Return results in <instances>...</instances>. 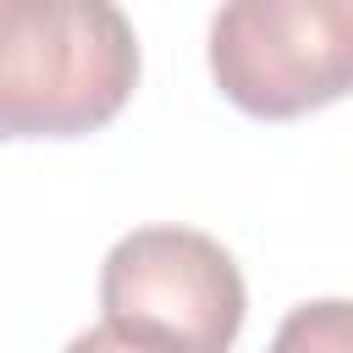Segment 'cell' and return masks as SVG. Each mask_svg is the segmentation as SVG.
<instances>
[{
    "mask_svg": "<svg viewBox=\"0 0 353 353\" xmlns=\"http://www.w3.org/2000/svg\"><path fill=\"white\" fill-rule=\"evenodd\" d=\"M61 353H149V347H138V342H127V336H116L110 325H94V331H77Z\"/></svg>",
    "mask_w": 353,
    "mask_h": 353,
    "instance_id": "obj_5",
    "label": "cell"
},
{
    "mask_svg": "<svg viewBox=\"0 0 353 353\" xmlns=\"http://www.w3.org/2000/svg\"><path fill=\"white\" fill-rule=\"evenodd\" d=\"M105 325L149 353H232L243 331V270L193 226H138L99 265Z\"/></svg>",
    "mask_w": 353,
    "mask_h": 353,
    "instance_id": "obj_2",
    "label": "cell"
},
{
    "mask_svg": "<svg viewBox=\"0 0 353 353\" xmlns=\"http://www.w3.org/2000/svg\"><path fill=\"white\" fill-rule=\"evenodd\" d=\"M138 88V33L105 0H0V138H83Z\"/></svg>",
    "mask_w": 353,
    "mask_h": 353,
    "instance_id": "obj_1",
    "label": "cell"
},
{
    "mask_svg": "<svg viewBox=\"0 0 353 353\" xmlns=\"http://www.w3.org/2000/svg\"><path fill=\"white\" fill-rule=\"evenodd\" d=\"M265 353H353V298H314L298 303Z\"/></svg>",
    "mask_w": 353,
    "mask_h": 353,
    "instance_id": "obj_4",
    "label": "cell"
},
{
    "mask_svg": "<svg viewBox=\"0 0 353 353\" xmlns=\"http://www.w3.org/2000/svg\"><path fill=\"white\" fill-rule=\"evenodd\" d=\"M210 77L259 121L353 94V0H237L210 17Z\"/></svg>",
    "mask_w": 353,
    "mask_h": 353,
    "instance_id": "obj_3",
    "label": "cell"
}]
</instances>
